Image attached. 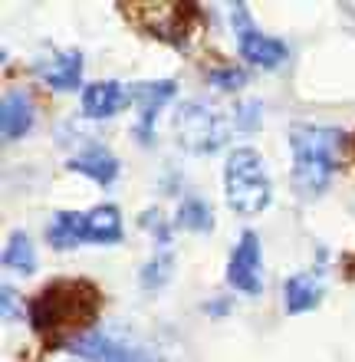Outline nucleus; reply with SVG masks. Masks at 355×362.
<instances>
[{
  "label": "nucleus",
  "instance_id": "6ab92c4d",
  "mask_svg": "<svg viewBox=\"0 0 355 362\" xmlns=\"http://www.w3.org/2000/svg\"><path fill=\"white\" fill-rule=\"evenodd\" d=\"M172 267H174V260H172V247H162L158 254H155L148 264L142 267V286L145 290H158V286L168 284V276H172Z\"/></svg>",
  "mask_w": 355,
  "mask_h": 362
},
{
  "label": "nucleus",
  "instance_id": "f03ea898",
  "mask_svg": "<svg viewBox=\"0 0 355 362\" xmlns=\"http://www.w3.org/2000/svg\"><path fill=\"white\" fill-rule=\"evenodd\" d=\"M339 145L342 132L336 125L296 122L289 125V148H293V188L299 198H319L339 168Z\"/></svg>",
  "mask_w": 355,
  "mask_h": 362
},
{
  "label": "nucleus",
  "instance_id": "4be33fe9",
  "mask_svg": "<svg viewBox=\"0 0 355 362\" xmlns=\"http://www.w3.org/2000/svg\"><path fill=\"white\" fill-rule=\"evenodd\" d=\"M0 296H4V300H0V310H4V320H10V316L17 313V290H13V286H10V284H4V286H0Z\"/></svg>",
  "mask_w": 355,
  "mask_h": 362
},
{
  "label": "nucleus",
  "instance_id": "aec40b11",
  "mask_svg": "<svg viewBox=\"0 0 355 362\" xmlns=\"http://www.w3.org/2000/svg\"><path fill=\"white\" fill-rule=\"evenodd\" d=\"M204 76H207V83H211V86H217V89H240L243 83H247V73H243L240 66H234V63L207 69Z\"/></svg>",
  "mask_w": 355,
  "mask_h": 362
},
{
  "label": "nucleus",
  "instance_id": "a211bd4d",
  "mask_svg": "<svg viewBox=\"0 0 355 362\" xmlns=\"http://www.w3.org/2000/svg\"><path fill=\"white\" fill-rule=\"evenodd\" d=\"M4 267L17 270V274H33L37 270V247L30 240L27 230H13L4 247Z\"/></svg>",
  "mask_w": 355,
  "mask_h": 362
},
{
  "label": "nucleus",
  "instance_id": "1a4fd4ad",
  "mask_svg": "<svg viewBox=\"0 0 355 362\" xmlns=\"http://www.w3.org/2000/svg\"><path fill=\"white\" fill-rule=\"evenodd\" d=\"M69 349L86 362H158V356L145 353L138 346H125L122 339H116V336H109V333H99V329L83 336Z\"/></svg>",
  "mask_w": 355,
  "mask_h": 362
},
{
  "label": "nucleus",
  "instance_id": "9d476101",
  "mask_svg": "<svg viewBox=\"0 0 355 362\" xmlns=\"http://www.w3.org/2000/svg\"><path fill=\"white\" fill-rule=\"evenodd\" d=\"M37 122V103L27 89H10L4 93V103H0V135L4 142H17L23 135H30Z\"/></svg>",
  "mask_w": 355,
  "mask_h": 362
},
{
  "label": "nucleus",
  "instance_id": "412c9836",
  "mask_svg": "<svg viewBox=\"0 0 355 362\" xmlns=\"http://www.w3.org/2000/svg\"><path fill=\"white\" fill-rule=\"evenodd\" d=\"M263 105L257 103V99H250V103H240L237 112H234V129H240V132H257L260 129V119H263Z\"/></svg>",
  "mask_w": 355,
  "mask_h": 362
},
{
  "label": "nucleus",
  "instance_id": "b1692460",
  "mask_svg": "<svg viewBox=\"0 0 355 362\" xmlns=\"http://www.w3.org/2000/svg\"><path fill=\"white\" fill-rule=\"evenodd\" d=\"M352 162H355V132H352Z\"/></svg>",
  "mask_w": 355,
  "mask_h": 362
},
{
  "label": "nucleus",
  "instance_id": "4468645a",
  "mask_svg": "<svg viewBox=\"0 0 355 362\" xmlns=\"http://www.w3.org/2000/svg\"><path fill=\"white\" fill-rule=\"evenodd\" d=\"M323 293H326L323 276L316 270H299L283 284V306H287L289 316L309 313V310H316L323 303Z\"/></svg>",
  "mask_w": 355,
  "mask_h": 362
},
{
  "label": "nucleus",
  "instance_id": "5701e85b",
  "mask_svg": "<svg viewBox=\"0 0 355 362\" xmlns=\"http://www.w3.org/2000/svg\"><path fill=\"white\" fill-rule=\"evenodd\" d=\"M342 274H346V280H355V250L342 257Z\"/></svg>",
  "mask_w": 355,
  "mask_h": 362
},
{
  "label": "nucleus",
  "instance_id": "f8f14e48",
  "mask_svg": "<svg viewBox=\"0 0 355 362\" xmlns=\"http://www.w3.org/2000/svg\"><path fill=\"white\" fill-rule=\"evenodd\" d=\"M69 168L79 175H86V178H92L96 185H102V188H109V185L119 178V158L109 152L106 145L92 142V139L69 158Z\"/></svg>",
  "mask_w": 355,
  "mask_h": 362
},
{
  "label": "nucleus",
  "instance_id": "ddd939ff",
  "mask_svg": "<svg viewBox=\"0 0 355 362\" xmlns=\"http://www.w3.org/2000/svg\"><path fill=\"white\" fill-rule=\"evenodd\" d=\"M132 103V93L116 83V79H106V83H89L83 89V115L89 119H112L116 112H122L125 105Z\"/></svg>",
  "mask_w": 355,
  "mask_h": 362
},
{
  "label": "nucleus",
  "instance_id": "f257e3e1",
  "mask_svg": "<svg viewBox=\"0 0 355 362\" xmlns=\"http://www.w3.org/2000/svg\"><path fill=\"white\" fill-rule=\"evenodd\" d=\"M102 286L86 276H56L30 296L27 323L43 349L73 346L83 336L96 333L99 313H102Z\"/></svg>",
  "mask_w": 355,
  "mask_h": 362
},
{
  "label": "nucleus",
  "instance_id": "20e7f679",
  "mask_svg": "<svg viewBox=\"0 0 355 362\" xmlns=\"http://www.w3.org/2000/svg\"><path fill=\"white\" fill-rule=\"evenodd\" d=\"M224 194H227L231 211H237L243 218H253V214L270 208V201H273V181H270L263 158L250 145H240V148H234L227 155V165H224Z\"/></svg>",
  "mask_w": 355,
  "mask_h": 362
},
{
  "label": "nucleus",
  "instance_id": "6e6552de",
  "mask_svg": "<svg viewBox=\"0 0 355 362\" xmlns=\"http://www.w3.org/2000/svg\"><path fill=\"white\" fill-rule=\"evenodd\" d=\"M128 93H132V99L138 103L135 139L142 145H152L155 142V119H158V112L174 99L178 83H174V79H155V83H138V86H132Z\"/></svg>",
  "mask_w": 355,
  "mask_h": 362
},
{
  "label": "nucleus",
  "instance_id": "393cba45",
  "mask_svg": "<svg viewBox=\"0 0 355 362\" xmlns=\"http://www.w3.org/2000/svg\"><path fill=\"white\" fill-rule=\"evenodd\" d=\"M69 362H79V359H69Z\"/></svg>",
  "mask_w": 355,
  "mask_h": 362
},
{
  "label": "nucleus",
  "instance_id": "f3484780",
  "mask_svg": "<svg viewBox=\"0 0 355 362\" xmlns=\"http://www.w3.org/2000/svg\"><path fill=\"white\" fill-rule=\"evenodd\" d=\"M174 224L184 228V230H194V234H207V230H214V211L204 198L188 194V198L178 204V218H174Z\"/></svg>",
  "mask_w": 355,
  "mask_h": 362
},
{
  "label": "nucleus",
  "instance_id": "dca6fc26",
  "mask_svg": "<svg viewBox=\"0 0 355 362\" xmlns=\"http://www.w3.org/2000/svg\"><path fill=\"white\" fill-rule=\"evenodd\" d=\"M47 240L56 250H73L83 240V211H56L47 224Z\"/></svg>",
  "mask_w": 355,
  "mask_h": 362
},
{
  "label": "nucleus",
  "instance_id": "423d86ee",
  "mask_svg": "<svg viewBox=\"0 0 355 362\" xmlns=\"http://www.w3.org/2000/svg\"><path fill=\"white\" fill-rule=\"evenodd\" d=\"M231 27L237 37V53L247 59L250 66L277 69L289 57V47L279 37H270L250 20L247 4H231Z\"/></svg>",
  "mask_w": 355,
  "mask_h": 362
},
{
  "label": "nucleus",
  "instance_id": "2eb2a0df",
  "mask_svg": "<svg viewBox=\"0 0 355 362\" xmlns=\"http://www.w3.org/2000/svg\"><path fill=\"white\" fill-rule=\"evenodd\" d=\"M83 240L86 244H119L122 240V211L116 204H96V208L83 211Z\"/></svg>",
  "mask_w": 355,
  "mask_h": 362
},
{
  "label": "nucleus",
  "instance_id": "9b49d317",
  "mask_svg": "<svg viewBox=\"0 0 355 362\" xmlns=\"http://www.w3.org/2000/svg\"><path fill=\"white\" fill-rule=\"evenodd\" d=\"M83 66L86 63H83L79 49H63V53H53L49 59H40L37 76L56 93H73L83 83Z\"/></svg>",
  "mask_w": 355,
  "mask_h": 362
},
{
  "label": "nucleus",
  "instance_id": "7ed1b4c3",
  "mask_svg": "<svg viewBox=\"0 0 355 362\" xmlns=\"http://www.w3.org/2000/svg\"><path fill=\"white\" fill-rule=\"evenodd\" d=\"M119 10L135 33L174 49H188L204 27L201 4L191 0H128L119 4Z\"/></svg>",
  "mask_w": 355,
  "mask_h": 362
},
{
  "label": "nucleus",
  "instance_id": "0eeeda50",
  "mask_svg": "<svg viewBox=\"0 0 355 362\" xmlns=\"http://www.w3.org/2000/svg\"><path fill=\"white\" fill-rule=\"evenodd\" d=\"M227 284L243 296L263 293V247L257 230H243L227 260Z\"/></svg>",
  "mask_w": 355,
  "mask_h": 362
},
{
  "label": "nucleus",
  "instance_id": "39448f33",
  "mask_svg": "<svg viewBox=\"0 0 355 362\" xmlns=\"http://www.w3.org/2000/svg\"><path fill=\"white\" fill-rule=\"evenodd\" d=\"M174 135L178 145L191 155H211L217 148H224L231 125L221 115V109L204 99H188L181 103V109L174 112Z\"/></svg>",
  "mask_w": 355,
  "mask_h": 362
}]
</instances>
